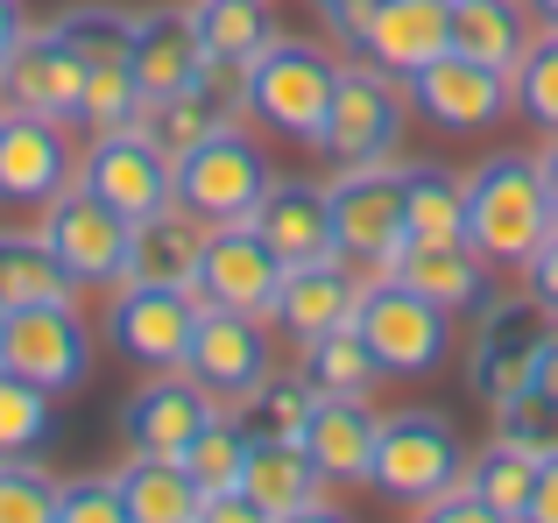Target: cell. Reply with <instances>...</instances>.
Masks as SVG:
<instances>
[{"label": "cell", "instance_id": "cell-17", "mask_svg": "<svg viewBox=\"0 0 558 523\" xmlns=\"http://www.w3.org/2000/svg\"><path fill=\"white\" fill-rule=\"evenodd\" d=\"M71 178L78 163H71L64 121L0 107V206H50Z\"/></svg>", "mask_w": 558, "mask_h": 523}, {"label": "cell", "instance_id": "cell-51", "mask_svg": "<svg viewBox=\"0 0 558 523\" xmlns=\"http://www.w3.org/2000/svg\"><path fill=\"white\" fill-rule=\"evenodd\" d=\"M537 163H545V192H551V212H558V135H551V149L537 156Z\"/></svg>", "mask_w": 558, "mask_h": 523}, {"label": "cell", "instance_id": "cell-41", "mask_svg": "<svg viewBox=\"0 0 558 523\" xmlns=\"http://www.w3.org/2000/svg\"><path fill=\"white\" fill-rule=\"evenodd\" d=\"M57 474L36 467V453L0 460V523H57Z\"/></svg>", "mask_w": 558, "mask_h": 523}, {"label": "cell", "instance_id": "cell-50", "mask_svg": "<svg viewBox=\"0 0 558 523\" xmlns=\"http://www.w3.org/2000/svg\"><path fill=\"white\" fill-rule=\"evenodd\" d=\"M22 8H14V0H0V64H8V50H14V42H22Z\"/></svg>", "mask_w": 558, "mask_h": 523}, {"label": "cell", "instance_id": "cell-21", "mask_svg": "<svg viewBox=\"0 0 558 523\" xmlns=\"http://www.w3.org/2000/svg\"><path fill=\"white\" fill-rule=\"evenodd\" d=\"M247 227L269 241V255L283 262V269H304V262H332V255H340L326 192H318V184H298V178H276L269 192H262V206L247 212Z\"/></svg>", "mask_w": 558, "mask_h": 523}, {"label": "cell", "instance_id": "cell-20", "mask_svg": "<svg viewBox=\"0 0 558 523\" xmlns=\"http://www.w3.org/2000/svg\"><path fill=\"white\" fill-rule=\"evenodd\" d=\"M375 431L381 417L368 411V397H318L304 417V453H312L326 488H368L375 474Z\"/></svg>", "mask_w": 558, "mask_h": 523}, {"label": "cell", "instance_id": "cell-40", "mask_svg": "<svg viewBox=\"0 0 558 523\" xmlns=\"http://www.w3.org/2000/svg\"><path fill=\"white\" fill-rule=\"evenodd\" d=\"M142 113V85L128 64H85V93H78V127L113 135V127H135Z\"/></svg>", "mask_w": 558, "mask_h": 523}, {"label": "cell", "instance_id": "cell-24", "mask_svg": "<svg viewBox=\"0 0 558 523\" xmlns=\"http://www.w3.org/2000/svg\"><path fill=\"white\" fill-rule=\"evenodd\" d=\"M354 297H361V276H354V262H304V269H283V290H276V326L290 332V340H318V332H332V326H347L354 318Z\"/></svg>", "mask_w": 558, "mask_h": 523}, {"label": "cell", "instance_id": "cell-5", "mask_svg": "<svg viewBox=\"0 0 558 523\" xmlns=\"http://www.w3.org/2000/svg\"><path fill=\"white\" fill-rule=\"evenodd\" d=\"M332 78H340V64L318 42L276 36L262 57H247V113L269 135H290V142H312L318 149V127H326V107H332Z\"/></svg>", "mask_w": 558, "mask_h": 523}, {"label": "cell", "instance_id": "cell-32", "mask_svg": "<svg viewBox=\"0 0 558 523\" xmlns=\"http://www.w3.org/2000/svg\"><path fill=\"white\" fill-rule=\"evenodd\" d=\"M191 28H198L205 57H227V64H247L276 42L269 0H191Z\"/></svg>", "mask_w": 558, "mask_h": 523}, {"label": "cell", "instance_id": "cell-49", "mask_svg": "<svg viewBox=\"0 0 558 523\" xmlns=\"http://www.w3.org/2000/svg\"><path fill=\"white\" fill-rule=\"evenodd\" d=\"M276 523H354V516H347V510H340V502H326V496H318V502H304V510H290V516H276Z\"/></svg>", "mask_w": 558, "mask_h": 523}, {"label": "cell", "instance_id": "cell-34", "mask_svg": "<svg viewBox=\"0 0 558 523\" xmlns=\"http://www.w3.org/2000/svg\"><path fill=\"white\" fill-rule=\"evenodd\" d=\"M410 241H466V178L446 163H410Z\"/></svg>", "mask_w": 558, "mask_h": 523}, {"label": "cell", "instance_id": "cell-22", "mask_svg": "<svg viewBox=\"0 0 558 523\" xmlns=\"http://www.w3.org/2000/svg\"><path fill=\"white\" fill-rule=\"evenodd\" d=\"M128 71H135L142 99H170L191 93L205 78V42L191 28V8H149L135 14V50H128Z\"/></svg>", "mask_w": 558, "mask_h": 523}, {"label": "cell", "instance_id": "cell-14", "mask_svg": "<svg viewBox=\"0 0 558 523\" xmlns=\"http://www.w3.org/2000/svg\"><path fill=\"white\" fill-rule=\"evenodd\" d=\"M78 184L93 198H107L121 220H149V212L178 206V163H170L142 127L93 135V149H85V163H78Z\"/></svg>", "mask_w": 558, "mask_h": 523}, {"label": "cell", "instance_id": "cell-15", "mask_svg": "<svg viewBox=\"0 0 558 523\" xmlns=\"http://www.w3.org/2000/svg\"><path fill=\"white\" fill-rule=\"evenodd\" d=\"M78 93H85V57L57 28H22V42L0 64V107H22V113L71 127L78 121Z\"/></svg>", "mask_w": 558, "mask_h": 523}, {"label": "cell", "instance_id": "cell-27", "mask_svg": "<svg viewBox=\"0 0 558 523\" xmlns=\"http://www.w3.org/2000/svg\"><path fill=\"white\" fill-rule=\"evenodd\" d=\"M531 36H537V22L523 0H452V50L474 57V64L517 71Z\"/></svg>", "mask_w": 558, "mask_h": 523}, {"label": "cell", "instance_id": "cell-10", "mask_svg": "<svg viewBox=\"0 0 558 523\" xmlns=\"http://www.w3.org/2000/svg\"><path fill=\"white\" fill-rule=\"evenodd\" d=\"M0 368L50 389V397H64V389H78L93 375V326L78 318L71 297L64 304H22L0 326Z\"/></svg>", "mask_w": 558, "mask_h": 523}, {"label": "cell", "instance_id": "cell-30", "mask_svg": "<svg viewBox=\"0 0 558 523\" xmlns=\"http://www.w3.org/2000/svg\"><path fill=\"white\" fill-rule=\"evenodd\" d=\"M71 290L78 283H71L64 262L50 255V241L0 227V304H8V312H22V304H64Z\"/></svg>", "mask_w": 558, "mask_h": 523}, {"label": "cell", "instance_id": "cell-44", "mask_svg": "<svg viewBox=\"0 0 558 523\" xmlns=\"http://www.w3.org/2000/svg\"><path fill=\"white\" fill-rule=\"evenodd\" d=\"M417 523H509L495 502H481L474 488H446V496H432V502H417Z\"/></svg>", "mask_w": 558, "mask_h": 523}, {"label": "cell", "instance_id": "cell-31", "mask_svg": "<svg viewBox=\"0 0 558 523\" xmlns=\"http://www.w3.org/2000/svg\"><path fill=\"white\" fill-rule=\"evenodd\" d=\"M298 375L318 389V397H368V389L381 382V361L368 354V340L354 332V318L332 332H318V340H304V361Z\"/></svg>", "mask_w": 558, "mask_h": 523}, {"label": "cell", "instance_id": "cell-53", "mask_svg": "<svg viewBox=\"0 0 558 523\" xmlns=\"http://www.w3.org/2000/svg\"><path fill=\"white\" fill-rule=\"evenodd\" d=\"M312 8H318V14H332V8H340V0H312Z\"/></svg>", "mask_w": 558, "mask_h": 523}, {"label": "cell", "instance_id": "cell-11", "mask_svg": "<svg viewBox=\"0 0 558 523\" xmlns=\"http://www.w3.org/2000/svg\"><path fill=\"white\" fill-rule=\"evenodd\" d=\"M198 312L205 304L191 297V290H178V283H113L107 340H113V354H128L135 368L163 375V368H184Z\"/></svg>", "mask_w": 558, "mask_h": 523}, {"label": "cell", "instance_id": "cell-12", "mask_svg": "<svg viewBox=\"0 0 558 523\" xmlns=\"http://www.w3.org/2000/svg\"><path fill=\"white\" fill-rule=\"evenodd\" d=\"M403 93L438 135H481V127H495L517 107V78L495 71V64H474L460 50H438L432 64H417L403 78Z\"/></svg>", "mask_w": 558, "mask_h": 523}, {"label": "cell", "instance_id": "cell-36", "mask_svg": "<svg viewBox=\"0 0 558 523\" xmlns=\"http://www.w3.org/2000/svg\"><path fill=\"white\" fill-rule=\"evenodd\" d=\"M57 431V411H50V389L22 382V375L0 368V460H22V453H43Z\"/></svg>", "mask_w": 558, "mask_h": 523}, {"label": "cell", "instance_id": "cell-54", "mask_svg": "<svg viewBox=\"0 0 558 523\" xmlns=\"http://www.w3.org/2000/svg\"><path fill=\"white\" fill-rule=\"evenodd\" d=\"M0 326H8V304H0Z\"/></svg>", "mask_w": 558, "mask_h": 523}, {"label": "cell", "instance_id": "cell-7", "mask_svg": "<svg viewBox=\"0 0 558 523\" xmlns=\"http://www.w3.org/2000/svg\"><path fill=\"white\" fill-rule=\"evenodd\" d=\"M545 332H551V318L537 312L531 290H495V297H481L474 346H466V389H474L488 411H502L509 397H523Z\"/></svg>", "mask_w": 558, "mask_h": 523}, {"label": "cell", "instance_id": "cell-29", "mask_svg": "<svg viewBox=\"0 0 558 523\" xmlns=\"http://www.w3.org/2000/svg\"><path fill=\"white\" fill-rule=\"evenodd\" d=\"M537 460L545 453H531V446H517V439L495 431L481 453H466V488H474L481 502H495L509 523H523L531 516V496H537Z\"/></svg>", "mask_w": 558, "mask_h": 523}, {"label": "cell", "instance_id": "cell-4", "mask_svg": "<svg viewBox=\"0 0 558 523\" xmlns=\"http://www.w3.org/2000/svg\"><path fill=\"white\" fill-rule=\"evenodd\" d=\"M326 206H332V241H340V262L381 276L396 262V248L410 241V170L403 163L332 170Z\"/></svg>", "mask_w": 558, "mask_h": 523}, {"label": "cell", "instance_id": "cell-45", "mask_svg": "<svg viewBox=\"0 0 558 523\" xmlns=\"http://www.w3.org/2000/svg\"><path fill=\"white\" fill-rule=\"evenodd\" d=\"M517 276H523V290L537 297V312H545V318H558V227H551L545 241H537V255L523 262Z\"/></svg>", "mask_w": 558, "mask_h": 523}, {"label": "cell", "instance_id": "cell-35", "mask_svg": "<svg viewBox=\"0 0 558 523\" xmlns=\"http://www.w3.org/2000/svg\"><path fill=\"white\" fill-rule=\"evenodd\" d=\"M135 127L170 156V163H178L184 149H198L205 135H219V127H227V113L205 99V85H191V93H170V99H142Z\"/></svg>", "mask_w": 558, "mask_h": 523}, {"label": "cell", "instance_id": "cell-8", "mask_svg": "<svg viewBox=\"0 0 558 523\" xmlns=\"http://www.w3.org/2000/svg\"><path fill=\"white\" fill-rule=\"evenodd\" d=\"M269 184H276L269 178V156H262L233 121L219 127V135H205L198 149L178 156V206L191 212V220H205V227L247 220V212L262 206Z\"/></svg>", "mask_w": 558, "mask_h": 523}, {"label": "cell", "instance_id": "cell-47", "mask_svg": "<svg viewBox=\"0 0 558 523\" xmlns=\"http://www.w3.org/2000/svg\"><path fill=\"white\" fill-rule=\"evenodd\" d=\"M523 523H558V446L537 460V496H531V516Z\"/></svg>", "mask_w": 558, "mask_h": 523}, {"label": "cell", "instance_id": "cell-37", "mask_svg": "<svg viewBox=\"0 0 558 523\" xmlns=\"http://www.w3.org/2000/svg\"><path fill=\"white\" fill-rule=\"evenodd\" d=\"M509 78H517V113L551 142L558 135V28H537L523 64L509 71Z\"/></svg>", "mask_w": 558, "mask_h": 523}, {"label": "cell", "instance_id": "cell-25", "mask_svg": "<svg viewBox=\"0 0 558 523\" xmlns=\"http://www.w3.org/2000/svg\"><path fill=\"white\" fill-rule=\"evenodd\" d=\"M198 248H205V220H191L184 206L149 212V220H135V234H128V283H178V290H191Z\"/></svg>", "mask_w": 558, "mask_h": 523}, {"label": "cell", "instance_id": "cell-1", "mask_svg": "<svg viewBox=\"0 0 558 523\" xmlns=\"http://www.w3.org/2000/svg\"><path fill=\"white\" fill-rule=\"evenodd\" d=\"M558 227L551 192H545V163L537 156H481L466 170V248H474L488 269H523Z\"/></svg>", "mask_w": 558, "mask_h": 523}, {"label": "cell", "instance_id": "cell-39", "mask_svg": "<svg viewBox=\"0 0 558 523\" xmlns=\"http://www.w3.org/2000/svg\"><path fill=\"white\" fill-rule=\"evenodd\" d=\"M57 36L71 42V50L85 57V64H128V50H135V14H121V8H71V14H57Z\"/></svg>", "mask_w": 558, "mask_h": 523}, {"label": "cell", "instance_id": "cell-9", "mask_svg": "<svg viewBox=\"0 0 558 523\" xmlns=\"http://www.w3.org/2000/svg\"><path fill=\"white\" fill-rule=\"evenodd\" d=\"M43 241H50V255L64 262V276L78 290H113L128 283V234H135V220H121V212L107 206V198H93L78 178L64 184V192L43 206Z\"/></svg>", "mask_w": 558, "mask_h": 523}, {"label": "cell", "instance_id": "cell-6", "mask_svg": "<svg viewBox=\"0 0 558 523\" xmlns=\"http://www.w3.org/2000/svg\"><path fill=\"white\" fill-rule=\"evenodd\" d=\"M403 121H410L403 78L361 57V64H340V78H332V107H326V127H318V149L340 170L389 163L403 149Z\"/></svg>", "mask_w": 558, "mask_h": 523}, {"label": "cell", "instance_id": "cell-52", "mask_svg": "<svg viewBox=\"0 0 558 523\" xmlns=\"http://www.w3.org/2000/svg\"><path fill=\"white\" fill-rule=\"evenodd\" d=\"M523 8H531L537 28H558V0H523Z\"/></svg>", "mask_w": 558, "mask_h": 523}, {"label": "cell", "instance_id": "cell-2", "mask_svg": "<svg viewBox=\"0 0 558 523\" xmlns=\"http://www.w3.org/2000/svg\"><path fill=\"white\" fill-rule=\"evenodd\" d=\"M466 482V439H460V425H452L446 411H389L381 417V431H375V474H368V488L375 496H389V502H432V496H446V488H460Z\"/></svg>", "mask_w": 558, "mask_h": 523}, {"label": "cell", "instance_id": "cell-28", "mask_svg": "<svg viewBox=\"0 0 558 523\" xmlns=\"http://www.w3.org/2000/svg\"><path fill=\"white\" fill-rule=\"evenodd\" d=\"M113 488H121L128 516L135 523H198V482L184 474V460H163V453H128L113 467Z\"/></svg>", "mask_w": 558, "mask_h": 523}, {"label": "cell", "instance_id": "cell-13", "mask_svg": "<svg viewBox=\"0 0 558 523\" xmlns=\"http://www.w3.org/2000/svg\"><path fill=\"white\" fill-rule=\"evenodd\" d=\"M276 290H283V262L269 255V241L255 234L247 220L233 227H205V248H198V276H191V297L205 312H247V318H269L276 312Z\"/></svg>", "mask_w": 558, "mask_h": 523}, {"label": "cell", "instance_id": "cell-16", "mask_svg": "<svg viewBox=\"0 0 558 523\" xmlns=\"http://www.w3.org/2000/svg\"><path fill=\"white\" fill-rule=\"evenodd\" d=\"M213 417H219V397H213V389L191 382L184 368H163L156 382H142L135 397L121 403V439H128V453L184 460V446L198 439Z\"/></svg>", "mask_w": 558, "mask_h": 523}, {"label": "cell", "instance_id": "cell-42", "mask_svg": "<svg viewBox=\"0 0 558 523\" xmlns=\"http://www.w3.org/2000/svg\"><path fill=\"white\" fill-rule=\"evenodd\" d=\"M57 523H135V516H128L113 474H78L57 488Z\"/></svg>", "mask_w": 558, "mask_h": 523}, {"label": "cell", "instance_id": "cell-18", "mask_svg": "<svg viewBox=\"0 0 558 523\" xmlns=\"http://www.w3.org/2000/svg\"><path fill=\"white\" fill-rule=\"evenodd\" d=\"M269 318H247V312H198V332H191V354L184 375L205 382L219 403H241L247 389L269 375Z\"/></svg>", "mask_w": 558, "mask_h": 523}, {"label": "cell", "instance_id": "cell-38", "mask_svg": "<svg viewBox=\"0 0 558 523\" xmlns=\"http://www.w3.org/2000/svg\"><path fill=\"white\" fill-rule=\"evenodd\" d=\"M241 467H247V431L233 425V417H213V425L184 446V474L198 482V496H227V488H241Z\"/></svg>", "mask_w": 558, "mask_h": 523}, {"label": "cell", "instance_id": "cell-33", "mask_svg": "<svg viewBox=\"0 0 558 523\" xmlns=\"http://www.w3.org/2000/svg\"><path fill=\"white\" fill-rule=\"evenodd\" d=\"M318 389L304 375H262L241 403H233V425L247 439H304V417H312Z\"/></svg>", "mask_w": 558, "mask_h": 523}, {"label": "cell", "instance_id": "cell-43", "mask_svg": "<svg viewBox=\"0 0 558 523\" xmlns=\"http://www.w3.org/2000/svg\"><path fill=\"white\" fill-rule=\"evenodd\" d=\"M495 431L517 446H531V453H551L558 446V403H545L537 389H523V397H509L502 411H495Z\"/></svg>", "mask_w": 558, "mask_h": 523}, {"label": "cell", "instance_id": "cell-19", "mask_svg": "<svg viewBox=\"0 0 558 523\" xmlns=\"http://www.w3.org/2000/svg\"><path fill=\"white\" fill-rule=\"evenodd\" d=\"M347 50L410 78L438 50H452V0H368V22H361V36Z\"/></svg>", "mask_w": 558, "mask_h": 523}, {"label": "cell", "instance_id": "cell-23", "mask_svg": "<svg viewBox=\"0 0 558 523\" xmlns=\"http://www.w3.org/2000/svg\"><path fill=\"white\" fill-rule=\"evenodd\" d=\"M381 276L410 283L417 297H432L438 312H452V318L481 312V297H488V262L466 248V241H403Z\"/></svg>", "mask_w": 558, "mask_h": 523}, {"label": "cell", "instance_id": "cell-46", "mask_svg": "<svg viewBox=\"0 0 558 523\" xmlns=\"http://www.w3.org/2000/svg\"><path fill=\"white\" fill-rule=\"evenodd\" d=\"M198 523H276L262 502H247L241 488H227V496H205L198 502Z\"/></svg>", "mask_w": 558, "mask_h": 523}, {"label": "cell", "instance_id": "cell-3", "mask_svg": "<svg viewBox=\"0 0 558 523\" xmlns=\"http://www.w3.org/2000/svg\"><path fill=\"white\" fill-rule=\"evenodd\" d=\"M354 332L368 340L381 375H403V382L438 375L446 354H452V312H438L432 297H417V290L396 283V276H361Z\"/></svg>", "mask_w": 558, "mask_h": 523}, {"label": "cell", "instance_id": "cell-26", "mask_svg": "<svg viewBox=\"0 0 558 523\" xmlns=\"http://www.w3.org/2000/svg\"><path fill=\"white\" fill-rule=\"evenodd\" d=\"M241 496L262 502L269 516H290V510H304V502L326 496V482H318V467H312V453H304V439H247Z\"/></svg>", "mask_w": 558, "mask_h": 523}, {"label": "cell", "instance_id": "cell-48", "mask_svg": "<svg viewBox=\"0 0 558 523\" xmlns=\"http://www.w3.org/2000/svg\"><path fill=\"white\" fill-rule=\"evenodd\" d=\"M531 389L545 403H558V318H551V332H545V346H537V368H531Z\"/></svg>", "mask_w": 558, "mask_h": 523}]
</instances>
